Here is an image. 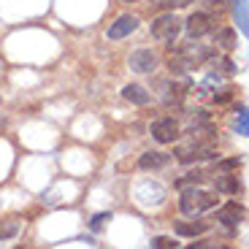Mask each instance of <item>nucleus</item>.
Listing matches in <instances>:
<instances>
[{"mask_svg": "<svg viewBox=\"0 0 249 249\" xmlns=\"http://www.w3.org/2000/svg\"><path fill=\"white\" fill-rule=\"evenodd\" d=\"M22 228V219L11 217V219H0V241H6V238H14Z\"/></svg>", "mask_w": 249, "mask_h": 249, "instance_id": "obj_15", "label": "nucleus"}, {"mask_svg": "<svg viewBox=\"0 0 249 249\" xmlns=\"http://www.w3.org/2000/svg\"><path fill=\"white\" fill-rule=\"evenodd\" d=\"M168 162H171V155H165V152H143V155L138 157V168L157 171V168H165Z\"/></svg>", "mask_w": 249, "mask_h": 249, "instance_id": "obj_9", "label": "nucleus"}, {"mask_svg": "<svg viewBox=\"0 0 249 249\" xmlns=\"http://www.w3.org/2000/svg\"><path fill=\"white\" fill-rule=\"evenodd\" d=\"M214 184H217V193H225V195H236L238 190H241V184H238V176L231 174V171H217V176H214Z\"/></svg>", "mask_w": 249, "mask_h": 249, "instance_id": "obj_10", "label": "nucleus"}, {"mask_svg": "<svg viewBox=\"0 0 249 249\" xmlns=\"http://www.w3.org/2000/svg\"><path fill=\"white\" fill-rule=\"evenodd\" d=\"M247 217V209H244L238 200H231V203H225L222 209L217 212V219L222 225H228V228H233V225H238L241 219Z\"/></svg>", "mask_w": 249, "mask_h": 249, "instance_id": "obj_8", "label": "nucleus"}, {"mask_svg": "<svg viewBox=\"0 0 249 249\" xmlns=\"http://www.w3.org/2000/svg\"><path fill=\"white\" fill-rule=\"evenodd\" d=\"M200 181H203V174H200V171H190V174H187L184 179L176 181V187H181V190H184L187 184H200Z\"/></svg>", "mask_w": 249, "mask_h": 249, "instance_id": "obj_17", "label": "nucleus"}, {"mask_svg": "<svg viewBox=\"0 0 249 249\" xmlns=\"http://www.w3.org/2000/svg\"><path fill=\"white\" fill-rule=\"evenodd\" d=\"M152 247L155 249H171V247H176V241L168 236H157V238H152Z\"/></svg>", "mask_w": 249, "mask_h": 249, "instance_id": "obj_18", "label": "nucleus"}, {"mask_svg": "<svg viewBox=\"0 0 249 249\" xmlns=\"http://www.w3.org/2000/svg\"><path fill=\"white\" fill-rule=\"evenodd\" d=\"M122 98L130 100V103H136V106H146V103L152 100V95H149V89L141 87V84H124V87H122Z\"/></svg>", "mask_w": 249, "mask_h": 249, "instance_id": "obj_11", "label": "nucleus"}, {"mask_svg": "<svg viewBox=\"0 0 249 249\" xmlns=\"http://www.w3.org/2000/svg\"><path fill=\"white\" fill-rule=\"evenodd\" d=\"M217 206V193L214 190H206V187L193 184L190 190H184L179 198V209L184 217H200L203 212Z\"/></svg>", "mask_w": 249, "mask_h": 249, "instance_id": "obj_2", "label": "nucleus"}, {"mask_svg": "<svg viewBox=\"0 0 249 249\" xmlns=\"http://www.w3.org/2000/svg\"><path fill=\"white\" fill-rule=\"evenodd\" d=\"M127 62H130V71H136V73H152L157 68V54L152 49H136Z\"/></svg>", "mask_w": 249, "mask_h": 249, "instance_id": "obj_6", "label": "nucleus"}, {"mask_svg": "<svg viewBox=\"0 0 249 249\" xmlns=\"http://www.w3.org/2000/svg\"><path fill=\"white\" fill-rule=\"evenodd\" d=\"M179 33H181V22L174 14H162L152 22V38H157L162 44H174Z\"/></svg>", "mask_w": 249, "mask_h": 249, "instance_id": "obj_3", "label": "nucleus"}, {"mask_svg": "<svg viewBox=\"0 0 249 249\" xmlns=\"http://www.w3.org/2000/svg\"><path fill=\"white\" fill-rule=\"evenodd\" d=\"M214 46H219L225 52H233L236 49V30L233 27H219L217 38H214Z\"/></svg>", "mask_w": 249, "mask_h": 249, "instance_id": "obj_14", "label": "nucleus"}, {"mask_svg": "<svg viewBox=\"0 0 249 249\" xmlns=\"http://www.w3.org/2000/svg\"><path fill=\"white\" fill-rule=\"evenodd\" d=\"M122 3H136V0H122Z\"/></svg>", "mask_w": 249, "mask_h": 249, "instance_id": "obj_21", "label": "nucleus"}, {"mask_svg": "<svg viewBox=\"0 0 249 249\" xmlns=\"http://www.w3.org/2000/svg\"><path fill=\"white\" fill-rule=\"evenodd\" d=\"M190 3H195V0H160L162 8H184V6H190Z\"/></svg>", "mask_w": 249, "mask_h": 249, "instance_id": "obj_19", "label": "nucleus"}, {"mask_svg": "<svg viewBox=\"0 0 249 249\" xmlns=\"http://www.w3.org/2000/svg\"><path fill=\"white\" fill-rule=\"evenodd\" d=\"M138 30V17L136 14H122V17L114 19V25H108L106 30V38H111V41H122V38H127L130 33Z\"/></svg>", "mask_w": 249, "mask_h": 249, "instance_id": "obj_5", "label": "nucleus"}, {"mask_svg": "<svg viewBox=\"0 0 249 249\" xmlns=\"http://www.w3.org/2000/svg\"><path fill=\"white\" fill-rule=\"evenodd\" d=\"M214 30V17L206 11H195L193 17L187 19V33H190V38H200L206 36V33Z\"/></svg>", "mask_w": 249, "mask_h": 249, "instance_id": "obj_7", "label": "nucleus"}, {"mask_svg": "<svg viewBox=\"0 0 249 249\" xmlns=\"http://www.w3.org/2000/svg\"><path fill=\"white\" fill-rule=\"evenodd\" d=\"M179 136H181V124L174 117H162L157 122H152V138L157 143H174L179 141Z\"/></svg>", "mask_w": 249, "mask_h": 249, "instance_id": "obj_4", "label": "nucleus"}, {"mask_svg": "<svg viewBox=\"0 0 249 249\" xmlns=\"http://www.w3.org/2000/svg\"><path fill=\"white\" fill-rule=\"evenodd\" d=\"M236 133H241V136H249V108H238Z\"/></svg>", "mask_w": 249, "mask_h": 249, "instance_id": "obj_16", "label": "nucleus"}, {"mask_svg": "<svg viewBox=\"0 0 249 249\" xmlns=\"http://www.w3.org/2000/svg\"><path fill=\"white\" fill-rule=\"evenodd\" d=\"M174 231L184 238H195V236H203V233L209 231V225L206 222H176Z\"/></svg>", "mask_w": 249, "mask_h": 249, "instance_id": "obj_13", "label": "nucleus"}, {"mask_svg": "<svg viewBox=\"0 0 249 249\" xmlns=\"http://www.w3.org/2000/svg\"><path fill=\"white\" fill-rule=\"evenodd\" d=\"M233 17L238 30L249 38V0H233Z\"/></svg>", "mask_w": 249, "mask_h": 249, "instance_id": "obj_12", "label": "nucleus"}, {"mask_svg": "<svg viewBox=\"0 0 249 249\" xmlns=\"http://www.w3.org/2000/svg\"><path fill=\"white\" fill-rule=\"evenodd\" d=\"M193 136L187 138L176 149V160L179 162H200V160H212L217 157V136L212 127H193Z\"/></svg>", "mask_w": 249, "mask_h": 249, "instance_id": "obj_1", "label": "nucleus"}, {"mask_svg": "<svg viewBox=\"0 0 249 249\" xmlns=\"http://www.w3.org/2000/svg\"><path fill=\"white\" fill-rule=\"evenodd\" d=\"M106 219H111V214H98V217L92 219V231H100V228L106 225Z\"/></svg>", "mask_w": 249, "mask_h": 249, "instance_id": "obj_20", "label": "nucleus"}]
</instances>
